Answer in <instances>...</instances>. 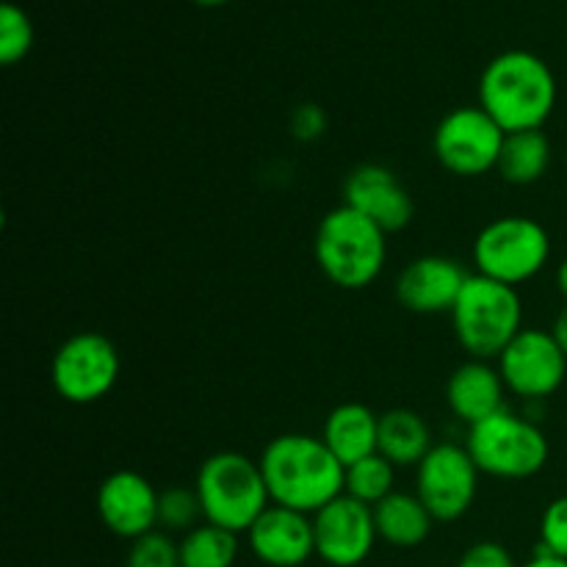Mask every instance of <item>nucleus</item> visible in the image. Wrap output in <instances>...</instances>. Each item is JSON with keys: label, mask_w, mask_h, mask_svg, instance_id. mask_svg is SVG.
I'll use <instances>...</instances> for the list:
<instances>
[{"label": "nucleus", "mask_w": 567, "mask_h": 567, "mask_svg": "<svg viewBox=\"0 0 567 567\" xmlns=\"http://www.w3.org/2000/svg\"><path fill=\"white\" fill-rule=\"evenodd\" d=\"M504 393H507V385L502 380V371L491 360H465L446 382L449 410L454 419L468 426L504 410Z\"/></svg>", "instance_id": "f3484780"}, {"label": "nucleus", "mask_w": 567, "mask_h": 567, "mask_svg": "<svg viewBox=\"0 0 567 567\" xmlns=\"http://www.w3.org/2000/svg\"><path fill=\"white\" fill-rule=\"evenodd\" d=\"M258 463L277 507L316 515L347 491V465L330 452L324 437L288 432L266 443Z\"/></svg>", "instance_id": "f257e3e1"}, {"label": "nucleus", "mask_w": 567, "mask_h": 567, "mask_svg": "<svg viewBox=\"0 0 567 567\" xmlns=\"http://www.w3.org/2000/svg\"><path fill=\"white\" fill-rule=\"evenodd\" d=\"M33 22L17 3L0 6V64L14 66L31 53Z\"/></svg>", "instance_id": "b1692460"}, {"label": "nucleus", "mask_w": 567, "mask_h": 567, "mask_svg": "<svg viewBox=\"0 0 567 567\" xmlns=\"http://www.w3.org/2000/svg\"><path fill=\"white\" fill-rule=\"evenodd\" d=\"M537 551L567 559V496L554 498L540 518V548Z\"/></svg>", "instance_id": "bb28decb"}, {"label": "nucleus", "mask_w": 567, "mask_h": 567, "mask_svg": "<svg viewBox=\"0 0 567 567\" xmlns=\"http://www.w3.org/2000/svg\"><path fill=\"white\" fill-rule=\"evenodd\" d=\"M388 233L380 225L349 208H332L316 230V264L327 280L347 291H360L382 275L388 260Z\"/></svg>", "instance_id": "7ed1b4c3"}, {"label": "nucleus", "mask_w": 567, "mask_h": 567, "mask_svg": "<svg viewBox=\"0 0 567 567\" xmlns=\"http://www.w3.org/2000/svg\"><path fill=\"white\" fill-rule=\"evenodd\" d=\"M321 437L330 446V452L349 468V465L377 454V443H380V415H374V410L358 402L338 404L327 415Z\"/></svg>", "instance_id": "a211bd4d"}, {"label": "nucleus", "mask_w": 567, "mask_h": 567, "mask_svg": "<svg viewBox=\"0 0 567 567\" xmlns=\"http://www.w3.org/2000/svg\"><path fill=\"white\" fill-rule=\"evenodd\" d=\"M393 482H396V465L388 463L380 452L371 454V457L360 460V463L349 465L347 468V496H352L354 502L369 504L377 507L382 498H388L393 491Z\"/></svg>", "instance_id": "5701e85b"}, {"label": "nucleus", "mask_w": 567, "mask_h": 567, "mask_svg": "<svg viewBox=\"0 0 567 567\" xmlns=\"http://www.w3.org/2000/svg\"><path fill=\"white\" fill-rule=\"evenodd\" d=\"M238 557V535L214 524H199L181 540L183 567H233Z\"/></svg>", "instance_id": "4be33fe9"}, {"label": "nucleus", "mask_w": 567, "mask_h": 567, "mask_svg": "<svg viewBox=\"0 0 567 567\" xmlns=\"http://www.w3.org/2000/svg\"><path fill=\"white\" fill-rule=\"evenodd\" d=\"M192 3H197V6H205V9H214V6H221V3H227V0H192Z\"/></svg>", "instance_id": "473e14b6"}, {"label": "nucleus", "mask_w": 567, "mask_h": 567, "mask_svg": "<svg viewBox=\"0 0 567 567\" xmlns=\"http://www.w3.org/2000/svg\"><path fill=\"white\" fill-rule=\"evenodd\" d=\"M465 449L476 468L496 480H529L546 468L551 454L546 432L535 421L520 419L507 408L468 426Z\"/></svg>", "instance_id": "423d86ee"}, {"label": "nucleus", "mask_w": 567, "mask_h": 567, "mask_svg": "<svg viewBox=\"0 0 567 567\" xmlns=\"http://www.w3.org/2000/svg\"><path fill=\"white\" fill-rule=\"evenodd\" d=\"M125 567H183L181 543L172 540L166 532H150L131 543Z\"/></svg>", "instance_id": "a878e982"}, {"label": "nucleus", "mask_w": 567, "mask_h": 567, "mask_svg": "<svg viewBox=\"0 0 567 567\" xmlns=\"http://www.w3.org/2000/svg\"><path fill=\"white\" fill-rule=\"evenodd\" d=\"M452 327L471 360H498L524 330L518 291L485 275H468L452 308Z\"/></svg>", "instance_id": "39448f33"}, {"label": "nucleus", "mask_w": 567, "mask_h": 567, "mask_svg": "<svg viewBox=\"0 0 567 567\" xmlns=\"http://www.w3.org/2000/svg\"><path fill=\"white\" fill-rule=\"evenodd\" d=\"M161 493L136 471H114L97 487V515L111 535L138 540L158 526Z\"/></svg>", "instance_id": "ddd939ff"}, {"label": "nucleus", "mask_w": 567, "mask_h": 567, "mask_svg": "<svg viewBox=\"0 0 567 567\" xmlns=\"http://www.w3.org/2000/svg\"><path fill=\"white\" fill-rule=\"evenodd\" d=\"M551 166V142L543 131L507 133L502 155H498V175L513 186L537 183Z\"/></svg>", "instance_id": "412c9836"}, {"label": "nucleus", "mask_w": 567, "mask_h": 567, "mask_svg": "<svg viewBox=\"0 0 567 567\" xmlns=\"http://www.w3.org/2000/svg\"><path fill=\"white\" fill-rule=\"evenodd\" d=\"M509 393L520 399H548L563 388L567 374V354L551 330H520L496 360Z\"/></svg>", "instance_id": "9b49d317"}, {"label": "nucleus", "mask_w": 567, "mask_h": 567, "mask_svg": "<svg viewBox=\"0 0 567 567\" xmlns=\"http://www.w3.org/2000/svg\"><path fill=\"white\" fill-rule=\"evenodd\" d=\"M524 567H567V559H563V557H551V554L537 551L535 557H532L529 563H526Z\"/></svg>", "instance_id": "7c9ffc66"}, {"label": "nucleus", "mask_w": 567, "mask_h": 567, "mask_svg": "<svg viewBox=\"0 0 567 567\" xmlns=\"http://www.w3.org/2000/svg\"><path fill=\"white\" fill-rule=\"evenodd\" d=\"M551 336L557 338V343H559V347H563V352L567 354V305H565L563 310H559L557 319H554Z\"/></svg>", "instance_id": "c756f323"}, {"label": "nucleus", "mask_w": 567, "mask_h": 567, "mask_svg": "<svg viewBox=\"0 0 567 567\" xmlns=\"http://www.w3.org/2000/svg\"><path fill=\"white\" fill-rule=\"evenodd\" d=\"M457 567H518L515 557L502 546V543L482 540L476 546H471L468 551L460 557Z\"/></svg>", "instance_id": "cd10ccee"}, {"label": "nucleus", "mask_w": 567, "mask_h": 567, "mask_svg": "<svg viewBox=\"0 0 567 567\" xmlns=\"http://www.w3.org/2000/svg\"><path fill=\"white\" fill-rule=\"evenodd\" d=\"M504 138L496 120L480 105L454 109L437 122L432 150L446 172L457 177H482L498 166Z\"/></svg>", "instance_id": "1a4fd4ad"}, {"label": "nucleus", "mask_w": 567, "mask_h": 567, "mask_svg": "<svg viewBox=\"0 0 567 567\" xmlns=\"http://www.w3.org/2000/svg\"><path fill=\"white\" fill-rule=\"evenodd\" d=\"M374 524L377 535L388 546L415 548L430 537L435 518H432V513L424 507V502L415 493L396 491L377 504Z\"/></svg>", "instance_id": "6ab92c4d"}, {"label": "nucleus", "mask_w": 567, "mask_h": 567, "mask_svg": "<svg viewBox=\"0 0 567 567\" xmlns=\"http://www.w3.org/2000/svg\"><path fill=\"white\" fill-rule=\"evenodd\" d=\"M432 432L426 421L413 410H388L380 415V443L377 452L396 468H419L421 460L432 452Z\"/></svg>", "instance_id": "aec40b11"}, {"label": "nucleus", "mask_w": 567, "mask_h": 567, "mask_svg": "<svg viewBox=\"0 0 567 567\" xmlns=\"http://www.w3.org/2000/svg\"><path fill=\"white\" fill-rule=\"evenodd\" d=\"M343 203L369 216L385 233L404 230L415 216V203L404 183L382 164H363L349 172L343 183Z\"/></svg>", "instance_id": "4468645a"}, {"label": "nucleus", "mask_w": 567, "mask_h": 567, "mask_svg": "<svg viewBox=\"0 0 567 567\" xmlns=\"http://www.w3.org/2000/svg\"><path fill=\"white\" fill-rule=\"evenodd\" d=\"M194 491L203 504L205 524L221 526L233 535H247L255 520L271 507L260 463L238 452L210 454L199 465Z\"/></svg>", "instance_id": "20e7f679"}, {"label": "nucleus", "mask_w": 567, "mask_h": 567, "mask_svg": "<svg viewBox=\"0 0 567 567\" xmlns=\"http://www.w3.org/2000/svg\"><path fill=\"white\" fill-rule=\"evenodd\" d=\"M120 352L103 332H75L53 354L50 380L70 404H94L114 391L120 380Z\"/></svg>", "instance_id": "6e6552de"}, {"label": "nucleus", "mask_w": 567, "mask_h": 567, "mask_svg": "<svg viewBox=\"0 0 567 567\" xmlns=\"http://www.w3.org/2000/svg\"><path fill=\"white\" fill-rule=\"evenodd\" d=\"M249 551L269 567H302L316 554L313 515L271 504L247 532Z\"/></svg>", "instance_id": "dca6fc26"}, {"label": "nucleus", "mask_w": 567, "mask_h": 567, "mask_svg": "<svg viewBox=\"0 0 567 567\" xmlns=\"http://www.w3.org/2000/svg\"><path fill=\"white\" fill-rule=\"evenodd\" d=\"M557 288H559V293L567 299V258L557 266Z\"/></svg>", "instance_id": "2f4dec72"}, {"label": "nucleus", "mask_w": 567, "mask_h": 567, "mask_svg": "<svg viewBox=\"0 0 567 567\" xmlns=\"http://www.w3.org/2000/svg\"><path fill=\"white\" fill-rule=\"evenodd\" d=\"M203 515V504L194 487H169L161 493L158 502V526L169 532H192L199 526Z\"/></svg>", "instance_id": "393cba45"}, {"label": "nucleus", "mask_w": 567, "mask_h": 567, "mask_svg": "<svg viewBox=\"0 0 567 567\" xmlns=\"http://www.w3.org/2000/svg\"><path fill=\"white\" fill-rule=\"evenodd\" d=\"M465 280H468V271L454 258L424 255V258L410 260L402 269L396 280V299L410 313H452Z\"/></svg>", "instance_id": "2eb2a0df"}, {"label": "nucleus", "mask_w": 567, "mask_h": 567, "mask_svg": "<svg viewBox=\"0 0 567 567\" xmlns=\"http://www.w3.org/2000/svg\"><path fill=\"white\" fill-rule=\"evenodd\" d=\"M480 474L468 449L460 443H437L415 471V496L441 524L460 520L474 507Z\"/></svg>", "instance_id": "9d476101"}, {"label": "nucleus", "mask_w": 567, "mask_h": 567, "mask_svg": "<svg viewBox=\"0 0 567 567\" xmlns=\"http://www.w3.org/2000/svg\"><path fill=\"white\" fill-rule=\"evenodd\" d=\"M551 238L540 221L529 216H498L480 230L474 241L476 275L504 286H520L546 269Z\"/></svg>", "instance_id": "0eeeda50"}, {"label": "nucleus", "mask_w": 567, "mask_h": 567, "mask_svg": "<svg viewBox=\"0 0 567 567\" xmlns=\"http://www.w3.org/2000/svg\"><path fill=\"white\" fill-rule=\"evenodd\" d=\"M480 109H485L504 133L543 131L557 109V78L551 66L529 50L498 53L482 70Z\"/></svg>", "instance_id": "f03ea898"}, {"label": "nucleus", "mask_w": 567, "mask_h": 567, "mask_svg": "<svg viewBox=\"0 0 567 567\" xmlns=\"http://www.w3.org/2000/svg\"><path fill=\"white\" fill-rule=\"evenodd\" d=\"M327 127V114L316 103L299 105L291 114V133L299 142H316V138L324 133Z\"/></svg>", "instance_id": "c85d7f7f"}, {"label": "nucleus", "mask_w": 567, "mask_h": 567, "mask_svg": "<svg viewBox=\"0 0 567 567\" xmlns=\"http://www.w3.org/2000/svg\"><path fill=\"white\" fill-rule=\"evenodd\" d=\"M316 557L332 567H358L371 557L377 543L374 507L338 496L313 515Z\"/></svg>", "instance_id": "f8f14e48"}]
</instances>
